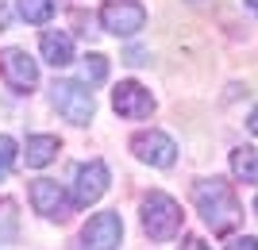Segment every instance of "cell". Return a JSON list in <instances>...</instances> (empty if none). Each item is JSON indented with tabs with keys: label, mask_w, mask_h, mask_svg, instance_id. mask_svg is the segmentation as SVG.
<instances>
[{
	"label": "cell",
	"mask_w": 258,
	"mask_h": 250,
	"mask_svg": "<svg viewBox=\"0 0 258 250\" xmlns=\"http://www.w3.org/2000/svg\"><path fill=\"white\" fill-rule=\"evenodd\" d=\"M50 100H54V108L62 112L70 123H77V127H85V123L93 120V112H97L93 93H89L81 81H54Z\"/></svg>",
	"instance_id": "3957f363"
},
{
	"label": "cell",
	"mask_w": 258,
	"mask_h": 250,
	"mask_svg": "<svg viewBox=\"0 0 258 250\" xmlns=\"http://www.w3.org/2000/svg\"><path fill=\"white\" fill-rule=\"evenodd\" d=\"M254 212H258V196H254Z\"/></svg>",
	"instance_id": "7402d4cb"
},
{
	"label": "cell",
	"mask_w": 258,
	"mask_h": 250,
	"mask_svg": "<svg viewBox=\"0 0 258 250\" xmlns=\"http://www.w3.org/2000/svg\"><path fill=\"white\" fill-rule=\"evenodd\" d=\"M81 77H85V85H100L108 77V58L104 54H89L85 65H81Z\"/></svg>",
	"instance_id": "9a60e30c"
},
{
	"label": "cell",
	"mask_w": 258,
	"mask_h": 250,
	"mask_svg": "<svg viewBox=\"0 0 258 250\" xmlns=\"http://www.w3.org/2000/svg\"><path fill=\"white\" fill-rule=\"evenodd\" d=\"M143 227L154 242H170L181 231V204L166 193H151L143 200Z\"/></svg>",
	"instance_id": "7a4b0ae2"
},
{
	"label": "cell",
	"mask_w": 258,
	"mask_h": 250,
	"mask_svg": "<svg viewBox=\"0 0 258 250\" xmlns=\"http://www.w3.org/2000/svg\"><path fill=\"white\" fill-rule=\"evenodd\" d=\"M177 250H208V242H205V239H185Z\"/></svg>",
	"instance_id": "ac0fdd59"
},
{
	"label": "cell",
	"mask_w": 258,
	"mask_h": 250,
	"mask_svg": "<svg viewBox=\"0 0 258 250\" xmlns=\"http://www.w3.org/2000/svg\"><path fill=\"white\" fill-rule=\"evenodd\" d=\"M143 23H147V8L135 4V0H108L104 8H100V27L108 35H116V39L139 35Z\"/></svg>",
	"instance_id": "277c9868"
},
{
	"label": "cell",
	"mask_w": 258,
	"mask_h": 250,
	"mask_svg": "<svg viewBox=\"0 0 258 250\" xmlns=\"http://www.w3.org/2000/svg\"><path fill=\"white\" fill-rule=\"evenodd\" d=\"M54 154H58V135H31L27 146H23V162L31 170H43V165L54 162Z\"/></svg>",
	"instance_id": "7c38bea8"
},
{
	"label": "cell",
	"mask_w": 258,
	"mask_h": 250,
	"mask_svg": "<svg viewBox=\"0 0 258 250\" xmlns=\"http://www.w3.org/2000/svg\"><path fill=\"white\" fill-rule=\"evenodd\" d=\"M43 58L54 65V69H62V65L74 62V39L66 31H43Z\"/></svg>",
	"instance_id": "8fae6325"
},
{
	"label": "cell",
	"mask_w": 258,
	"mask_h": 250,
	"mask_svg": "<svg viewBox=\"0 0 258 250\" xmlns=\"http://www.w3.org/2000/svg\"><path fill=\"white\" fill-rule=\"evenodd\" d=\"M8 20H12V16H8V4H4V0H0V31H4V27H8Z\"/></svg>",
	"instance_id": "d6986e66"
},
{
	"label": "cell",
	"mask_w": 258,
	"mask_h": 250,
	"mask_svg": "<svg viewBox=\"0 0 258 250\" xmlns=\"http://www.w3.org/2000/svg\"><path fill=\"white\" fill-rule=\"evenodd\" d=\"M131 150H135V158L158 165V170H170V165L177 162V142H173L166 131H139V135L131 139Z\"/></svg>",
	"instance_id": "5b68a950"
},
{
	"label": "cell",
	"mask_w": 258,
	"mask_h": 250,
	"mask_svg": "<svg viewBox=\"0 0 258 250\" xmlns=\"http://www.w3.org/2000/svg\"><path fill=\"white\" fill-rule=\"evenodd\" d=\"M12 165H16V142L8 135H0V177H8Z\"/></svg>",
	"instance_id": "2e32d148"
},
{
	"label": "cell",
	"mask_w": 258,
	"mask_h": 250,
	"mask_svg": "<svg viewBox=\"0 0 258 250\" xmlns=\"http://www.w3.org/2000/svg\"><path fill=\"white\" fill-rule=\"evenodd\" d=\"M31 208L39 212V216H46V219H66L70 216V204H66L62 185H58V181H46V177L31 181Z\"/></svg>",
	"instance_id": "30bf717a"
},
{
	"label": "cell",
	"mask_w": 258,
	"mask_h": 250,
	"mask_svg": "<svg viewBox=\"0 0 258 250\" xmlns=\"http://www.w3.org/2000/svg\"><path fill=\"white\" fill-rule=\"evenodd\" d=\"M20 16L27 23H46L54 16V0H20Z\"/></svg>",
	"instance_id": "5bb4252c"
},
{
	"label": "cell",
	"mask_w": 258,
	"mask_h": 250,
	"mask_svg": "<svg viewBox=\"0 0 258 250\" xmlns=\"http://www.w3.org/2000/svg\"><path fill=\"white\" fill-rule=\"evenodd\" d=\"M112 108L123 116V120H147L154 112V97L135 81H119L116 93H112Z\"/></svg>",
	"instance_id": "9c48e42d"
},
{
	"label": "cell",
	"mask_w": 258,
	"mask_h": 250,
	"mask_svg": "<svg viewBox=\"0 0 258 250\" xmlns=\"http://www.w3.org/2000/svg\"><path fill=\"white\" fill-rule=\"evenodd\" d=\"M243 4H247V8L254 12V16H258V0H243Z\"/></svg>",
	"instance_id": "44dd1931"
},
{
	"label": "cell",
	"mask_w": 258,
	"mask_h": 250,
	"mask_svg": "<svg viewBox=\"0 0 258 250\" xmlns=\"http://www.w3.org/2000/svg\"><path fill=\"white\" fill-rule=\"evenodd\" d=\"M0 73H4L8 89H16V93H31L39 85V65L31 62L27 50H16V46L0 54Z\"/></svg>",
	"instance_id": "52a82bcc"
},
{
	"label": "cell",
	"mask_w": 258,
	"mask_h": 250,
	"mask_svg": "<svg viewBox=\"0 0 258 250\" xmlns=\"http://www.w3.org/2000/svg\"><path fill=\"white\" fill-rule=\"evenodd\" d=\"M247 127H250V135H258V108L250 112V120H247Z\"/></svg>",
	"instance_id": "ffe728a7"
},
{
	"label": "cell",
	"mask_w": 258,
	"mask_h": 250,
	"mask_svg": "<svg viewBox=\"0 0 258 250\" xmlns=\"http://www.w3.org/2000/svg\"><path fill=\"white\" fill-rule=\"evenodd\" d=\"M81 239H85L89 250H119V239H123V219L119 212H100L85 223L81 231Z\"/></svg>",
	"instance_id": "ba28073f"
},
{
	"label": "cell",
	"mask_w": 258,
	"mask_h": 250,
	"mask_svg": "<svg viewBox=\"0 0 258 250\" xmlns=\"http://www.w3.org/2000/svg\"><path fill=\"white\" fill-rule=\"evenodd\" d=\"M227 250H258V239H250V235H243V239H235Z\"/></svg>",
	"instance_id": "e0dca14e"
},
{
	"label": "cell",
	"mask_w": 258,
	"mask_h": 250,
	"mask_svg": "<svg viewBox=\"0 0 258 250\" xmlns=\"http://www.w3.org/2000/svg\"><path fill=\"white\" fill-rule=\"evenodd\" d=\"M193 200H197L201 219L212 227V235H227V231L243 219V208H239V200H235V189L227 185L224 177H205V181H197L193 185Z\"/></svg>",
	"instance_id": "6da1fadb"
},
{
	"label": "cell",
	"mask_w": 258,
	"mask_h": 250,
	"mask_svg": "<svg viewBox=\"0 0 258 250\" xmlns=\"http://www.w3.org/2000/svg\"><path fill=\"white\" fill-rule=\"evenodd\" d=\"M108 189V165L104 162H85L74 177V193H70V204L74 208H89L97 204Z\"/></svg>",
	"instance_id": "8992f818"
},
{
	"label": "cell",
	"mask_w": 258,
	"mask_h": 250,
	"mask_svg": "<svg viewBox=\"0 0 258 250\" xmlns=\"http://www.w3.org/2000/svg\"><path fill=\"white\" fill-rule=\"evenodd\" d=\"M231 174L243 185H258V150L254 146H235L231 150Z\"/></svg>",
	"instance_id": "4fadbf2b"
}]
</instances>
